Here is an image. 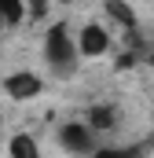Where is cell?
<instances>
[{"instance_id":"ba28073f","label":"cell","mask_w":154,"mask_h":158,"mask_svg":"<svg viewBox=\"0 0 154 158\" xmlns=\"http://www.w3.org/2000/svg\"><path fill=\"white\" fill-rule=\"evenodd\" d=\"M107 15H110V19H117L128 33L136 30V11H132V7H125V4H107Z\"/></svg>"},{"instance_id":"3957f363","label":"cell","mask_w":154,"mask_h":158,"mask_svg":"<svg viewBox=\"0 0 154 158\" xmlns=\"http://www.w3.org/2000/svg\"><path fill=\"white\" fill-rule=\"evenodd\" d=\"M77 55L84 59H95V55H107L110 52V30L99 26V22H88L84 30H77Z\"/></svg>"},{"instance_id":"52a82bcc","label":"cell","mask_w":154,"mask_h":158,"mask_svg":"<svg viewBox=\"0 0 154 158\" xmlns=\"http://www.w3.org/2000/svg\"><path fill=\"white\" fill-rule=\"evenodd\" d=\"M7 155L11 158H40V151H37V140H33L30 132H18V136H11V143H7Z\"/></svg>"},{"instance_id":"9c48e42d","label":"cell","mask_w":154,"mask_h":158,"mask_svg":"<svg viewBox=\"0 0 154 158\" xmlns=\"http://www.w3.org/2000/svg\"><path fill=\"white\" fill-rule=\"evenodd\" d=\"M143 55H147V63H151V66H154V37H151V44L143 48Z\"/></svg>"},{"instance_id":"5b68a950","label":"cell","mask_w":154,"mask_h":158,"mask_svg":"<svg viewBox=\"0 0 154 158\" xmlns=\"http://www.w3.org/2000/svg\"><path fill=\"white\" fill-rule=\"evenodd\" d=\"M84 125H88L92 132H107V129H114V125H117V107H110V103L92 107V110L84 114Z\"/></svg>"},{"instance_id":"7a4b0ae2","label":"cell","mask_w":154,"mask_h":158,"mask_svg":"<svg viewBox=\"0 0 154 158\" xmlns=\"http://www.w3.org/2000/svg\"><path fill=\"white\" fill-rule=\"evenodd\" d=\"M59 143L70 155H92L95 151V132L84 121H66V125H59Z\"/></svg>"},{"instance_id":"8992f818","label":"cell","mask_w":154,"mask_h":158,"mask_svg":"<svg viewBox=\"0 0 154 158\" xmlns=\"http://www.w3.org/2000/svg\"><path fill=\"white\" fill-rule=\"evenodd\" d=\"M151 143H128V147H99L92 151V158H147Z\"/></svg>"},{"instance_id":"277c9868","label":"cell","mask_w":154,"mask_h":158,"mask_svg":"<svg viewBox=\"0 0 154 158\" xmlns=\"http://www.w3.org/2000/svg\"><path fill=\"white\" fill-rule=\"evenodd\" d=\"M4 88H7L11 99H33L40 88H44V81L37 74H30V70H18V74H11V77L4 81Z\"/></svg>"},{"instance_id":"6da1fadb","label":"cell","mask_w":154,"mask_h":158,"mask_svg":"<svg viewBox=\"0 0 154 158\" xmlns=\"http://www.w3.org/2000/svg\"><path fill=\"white\" fill-rule=\"evenodd\" d=\"M44 59L59 74H70L77 66V40L70 33V26H63V22L48 26V33H44Z\"/></svg>"}]
</instances>
